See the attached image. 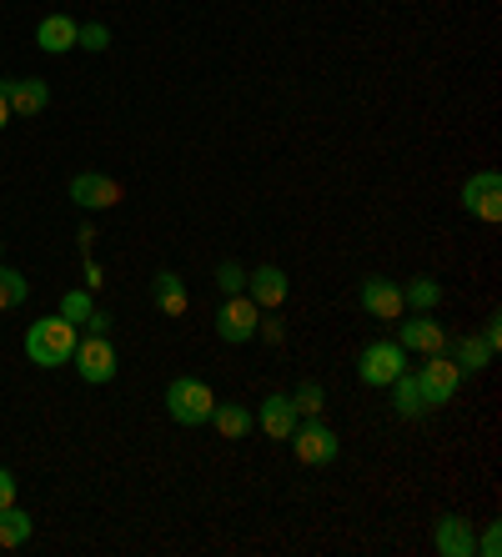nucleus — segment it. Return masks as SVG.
<instances>
[{
	"instance_id": "nucleus-1",
	"label": "nucleus",
	"mask_w": 502,
	"mask_h": 557,
	"mask_svg": "<svg viewBox=\"0 0 502 557\" xmlns=\"http://www.w3.org/2000/svg\"><path fill=\"white\" fill-rule=\"evenodd\" d=\"M76 342H80V326L76 322H66L61 311L55 317H40V322H30V332H26V357L36 367H66L71 362V351H76Z\"/></svg>"
},
{
	"instance_id": "nucleus-2",
	"label": "nucleus",
	"mask_w": 502,
	"mask_h": 557,
	"mask_svg": "<svg viewBox=\"0 0 502 557\" xmlns=\"http://www.w3.org/2000/svg\"><path fill=\"white\" fill-rule=\"evenodd\" d=\"M216 407V392L201 382V376H172L166 387V412H172L176 428H206Z\"/></svg>"
},
{
	"instance_id": "nucleus-3",
	"label": "nucleus",
	"mask_w": 502,
	"mask_h": 557,
	"mask_svg": "<svg viewBox=\"0 0 502 557\" xmlns=\"http://www.w3.org/2000/svg\"><path fill=\"white\" fill-rule=\"evenodd\" d=\"M287 442H291V453H297V462H306V467H327L342 457V437H337L322 417H302Z\"/></svg>"
},
{
	"instance_id": "nucleus-4",
	"label": "nucleus",
	"mask_w": 502,
	"mask_h": 557,
	"mask_svg": "<svg viewBox=\"0 0 502 557\" xmlns=\"http://www.w3.org/2000/svg\"><path fill=\"white\" fill-rule=\"evenodd\" d=\"M256 322H262V307H256L247 292H237V297H226L222 307H216V337H222L226 347H247V342L256 337Z\"/></svg>"
},
{
	"instance_id": "nucleus-5",
	"label": "nucleus",
	"mask_w": 502,
	"mask_h": 557,
	"mask_svg": "<svg viewBox=\"0 0 502 557\" xmlns=\"http://www.w3.org/2000/svg\"><path fill=\"white\" fill-rule=\"evenodd\" d=\"M417 387H423L427 407H448L452 397H457V387H463V372H457V362H452L448 351H432V357H423V367H417Z\"/></svg>"
},
{
	"instance_id": "nucleus-6",
	"label": "nucleus",
	"mask_w": 502,
	"mask_h": 557,
	"mask_svg": "<svg viewBox=\"0 0 502 557\" xmlns=\"http://www.w3.org/2000/svg\"><path fill=\"white\" fill-rule=\"evenodd\" d=\"M397 372H407V351L397 347L392 337L382 342H367L357 357V376H362V387H392V376Z\"/></svg>"
},
{
	"instance_id": "nucleus-7",
	"label": "nucleus",
	"mask_w": 502,
	"mask_h": 557,
	"mask_svg": "<svg viewBox=\"0 0 502 557\" xmlns=\"http://www.w3.org/2000/svg\"><path fill=\"white\" fill-rule=\"evenodd\" d=\"M71 362H76L80 382H91V387H106L111 376H116V347H111V337H80L76 351H71Z\"/></svg>"
},
{
	"instance_id": "nucleus-8",
	"label": "nucleus",
	"mask_w": 502,
	"mask_h": 557,
	"mask_svg": "<svg viewBox=\"0 0 502 557\" xmlns=\"http://www.w3.org/2000/svg\"><path fill=\"white\" fill-rule=\"evenodd\" d=\"M463 211L477 221H502V176L498 171H473L463 182Z\"/></svg>"
},
{
	"instance_id": "nucleus-9",
	"label": "nucleus",
	"mask_w": 502,
	"mask_h": 557,
	"mask_svg": "<svg viewBox=\"0 0 502 557\" xmlns=\"http://www.w3.org/2000/svg\"><path fill=\"white\" fill-rule=\"evenodd\" d=\"M397 347L407 357H432V351H448V332L432 322V311H412V322L397 326Z\"/></svg>"
},
{
	"instance_id": "nucleus-10",
	"label": "nucleus",
	"mask_w": 502,
	"mask_h": 557,
	"mask_svg": "<svg viewBox=\"0 0 502 557\" xmlns=\"http://www.w3.org/2000/svg\"><path fill=\"white\" fill-rule=\"evenodd\" d=\"M357 301L367 317H377V322H402V286H392L387 276H362L357 286Z\"/></svg>"
},
{
	"instance_id": "nucleus-11",
	"label": "nucleus",
	"mask_w": 502,
	"mask_h": 557,
	"mask_svg": "<svg viewBox=\"0 0 502 557\" xmlns=\"http://www.w3.org/2000/svg\"><path fill=\"white\" fill-rule=\"evenodd\" d=\"M432 553H437V557H477L473 522L457 518V512L437 518V528H432Z\"/></svg>"
},
{
	"instance_id": "nucleus-12",
	"label": "nucleus",
	"mask_w": 502,
	"mask_h": 557,
	"mask_svg": "<svg viewBox=\"0 0 502 557\" xmlns=\"http://www.w3.org/2000/svg\"><path fill=\"white\" fill-rule=\"evenodd\" d=\"M71 201L86 211H106L121 201V182H111L101 171H80V176H71Z\"/></svg>"
},
{
	"instance_id": "nucleus-13",
	"label": "nucleus",
	"mask_w": 502,
	"mask_h": 557,
	"mask_svg": "<svg viewBox=\"0 0 502 557\" xmlns=\"http://www.w3.org/2000/svg\"><path fill=\"white\" fill-rule=\"evenodd\" d=\"M0 96L11 101V116H40L46 106H51V86L46 81H21V76H11V81H0Z\"/></svg>"
},
{
	"instance_id": "nucleus-14",
	"label": "nucleus",
	"mask_w": 502,
	"mask_h": 557,
	"mask_svg": "<svg viewBox=\"0 0 502 557\" xmlns=\"http://www.w3.org/2000/svg\"><path fill=\"white\" fill-rule=\"evenodd\" d=\"M287 292H291V282L281 267H256V272H247V297L262 311H277L281 301H287Z\"/></svg>"
},
{
	"instance_id": "nucleus-15",
	"label": "nucleus",
	"mask_w": 502,
	"mask_h": 557,
	"mask_svg": "<svg viewBox=\"0 0 502 557\" xmlns=\"http://www.w3.org/2000/svg\"><path fill=\"white\" fill-rule=\"evenodd\" d=\"M297 422H302V417H297V407H291V397H281V392H272V397H266V403H262V412H256V428H262L272 442H287Z\"/></svg>"
},
{
	"instance_id": "nucleus-16",
	"label": "nucleus",
	"mask_w": 502,
	"mask_h": 557,
	"mask_svg": "<svg viewBox=\"0 0 502 557\" xmlns=\"http://www.w3.org/2000/svg\"><path fill=\"white\" fill-rule=\"evenodd\" d=\"M76 30H80V26L71 21V15L55 11V15H46V21L36 26V46H40L46 55H66L71 46H76Z\"/></svg>"
},
{
	"instance_id": "nucleus-17",
	"label": "nucleus",
	"mask_w": 502,
	"mask_h": 557,
	"mask_svg": "<svg viewBox=\"0 0 502 557\" xmlns=\"http://www.w3.org/2000/svg\"><path fill=\"white\" fill-rule=\"evenodd\" d=\"M392 407H397V417H407V422H417V417L432 412V407L423 403L417 372H397V376H392Z\"/></svg>"
},
{
	"instance_id": "nucleus-18",
	"label": "nucleus",
	"mask_w": 502,
	"mask_h": 557,
	"mask_svg": "<svg viewBox=\"0 0 502 557\" xmlns=\"http://www.w3.org/2000/svg\"><path fill=\"white\" fill-rule=\"evenodd\" d=\"M448 357L457 362V372H482V367H492V347L482 337H457L448 342Z\"/></svg>"
},
{
	"instance_id": "nucleus-19",
	"label": "nucleus",
	"mask_w": 502,
	"mask_h": 557,
	"mask_svg": "<svg viewBox=\"0 0 502 557\" xmlns=\"http://www.w3.org/2000/svg\"><path fill=\"white\" fill-rule=\"evenodd\" d=\"M156 307H161V317H181L186 307H191V297H186V282L176 272H156Z\"/></svg>"
},
{
	"instance_id": "nucleus-20",
	"label": "nucleus",
	"mask_w": 502,
	"mask_h": 557,
	"mask_svg": "<svg viewBox=\"0 0 502 557\" xmlns=\"http://www.w3.org/2000/svg\"><path fill=\"white\" fill-rule=\"evenodd\" d=\"M212 428L222 432V437L237 442V437H247V432L256 428V417H251L247 407H237V403H216L212 407Z\"/></svg>"
},
{
	"instance_id": "nucleus-21",
	"label": "nucleus",
	"mask_w": 502,
	"mask_h": 557,
	"mask_svg": "<svg viewBox=\"0 0 502 557\" xmlns=\"http://www.w3.org/2000/svg\"><path fill=\"white\" fill-rule=\"evenodd\" d=\"M30 543V512H21V507H0V547L5 553H15V547Z\"/></svg>"
},
{
	"instance_id": "nucleus-22",
	"label": "nucleus",
	"mask_w": 502,
	"mask_h": 557,
	"mask_svg": "<svg viewBox=\"0 0 502 557\" xmlns=\"http://www.w3.org/2000/svg\"><path fill=\"white\" fill-rule=\"evenodd\" d=\"M437 301H442V282L437 276H412L402 286V307L407 311H437Z\"/></svg>"
},
{
	"instance_id": "nucleus-23",
	"label": "nucleus",
	"mask_w": 502,
	"mask_h": 557,
	"mask_svg": "<svg viewBox=\"0 0 502 557\" xmlns=\"http://www.w3.org/2000/svg\"><path fill=\"white\" fill-rule=\"evenodd\" d=\"M26 292H30V282L15 267H0V311H15L21 301H26Z\"/></svg>"
},
{
	"instance_id": "nucleus-24",
	"label": "nucleus",
	"mask_w": 502,
	"mask_h": 557,
	"mask_svg": "<svg viewBox=\"0 0 502 557\" xmlns=\"http://www.w3.org/2000/svg\"><path fill=\"white\" fill-rule=\"evenodd\" d=\"M291 407H297V417H322V407H327V392H322L317 382H302V387L291 392Z\"/></svg>"
},
{
	"instance_id": "nucleus-25",
	"label": "nucleus",
	"mask_w": 502,
	"mask_h": 557,
	"mask_svg": "<svg viewBox=\"0 0 502 557\" xmlns=\"http://www.w3.org/2000/svg\"><path fill=\"white\" fill-rule=\"evenodd\" d=\"M216 286H222V297L247 292V267H241V261H222V267H216Z\"/></svg>"
},
{
	"instance_id": "nucleus-26",
	"label": "nucleus",
	"mask_w": 502,
	"mask_h": 557,
	"mask_svg": "<svg viewBox=\"0 0 502 557\" xmlns=\"http://www.w3.org/2000/svg\"><path fill=\"white\" fill-rule=\"evenodd\" d=\"M91 292H66V297H61V317H66V322H86V317H91Z\"/></svg>"
},
{
	"instance_id": "nucleus-27",
	"label": "nucleus",
	"mask_w": 502,
	"mask_h": 557,
	"mask_svg": "<svg viewBox=\"0 0 502 557\" xmlns=\"http://www.w3.org/2000/svg\"><path fill=\"white\" fill-rule=\"evenodd\" d=\"M76 46H80V51H106V46H111V30L101 26V21H91V26L76 30Z\"/></svg>"
},
{
	"instance_id": "nucleus-28",
	"label": "nucleus",
	"mask_w": 502,
	"mask_h": 557,
	"mask_svg": "<svg viewBox=\"0 0 502 557\" xmlns=\"http://www.w3.org/2000/svg\"><path fill=\"white\" fill-rule=\"evenodd\" d=\"M502 553V528L498 522H488V532L477 537V557H498Z\"/></svg>"
},
{
	"instance_id": "nucleus-29",
	"label": "nucleus",
	"mask_w": 502,
	"mask_h": 557,
	"mask_svg": "<svg viewBox=\"0 0 502 557\" xmlns=\"http://www.w3.org/2000/svg\"><path fill=\"white\" fill-rule=\"evenodd\" d=\"M477 337L488 342V347H492V357H498V347H502V317H498V311H492L488 322H482V332H477Z\"/></svg>"
},
{
	"instance_id": "nucleus-30",
	"label": "nucleus",
	"mask_w": 502,
	"mask_h": 557,
	"mask_svg": "<svg viewBox=\"0 0 502 557\" xmlns=\"http://www.w3.org/2000/svg\"><path fill=\"white\" fill-rule=\"evenodd\" d=\"M80 326H86V337H111V311H91Z\"/></svg>"
},
{
	"instance_id": "nucleus-31",
	"label": "nucleus",
	"mask_w": 502,
	"mask_h": 557,
	"mask_svg": "<svg viewBox=\"0 0 502 557\" xmlns=\"http://www.w3.org/2000/svg\"><path fill=\"white\" fill-rule=\"evenodd\" d=\"M11 503H15V472L0 467V507H11Z\"/></svg>"
},
{
	"instance_id": "nucleus-32",
	"label": "nucleus",
	"mask_w": 502,
	"mask_h": 557,
	"mask_svg": "<svg viewBox=\"0 0 502 557\" xmlns=\"http://www.w3.org/2000/svg\"><path fill=\"white\" fill-rule=\"evenodd\" d=\"M11 121H15V116H11V101H5V96H0V131L11 126Z\"/></svg>"
}]
</instances>
